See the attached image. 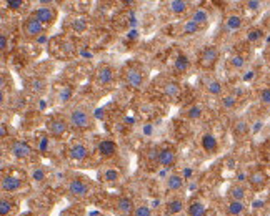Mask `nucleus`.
I'll return each instance as SVG.
<instances>
[{"label": "nucleus", "instance_id": "1", "mask_svg": "<svg viewBox=\"0 0 270 216\" xmlns=\"http://www.w3.org/2000/svg\"><path fill=\"white\" fill-rule=\"evenodd\" d=\"M69 125L73 130H89L93 125V117L84 108H73L69 113Z\"/></svg>", "mask_w": 270, "mask_h": 216}, {"label": "nucleus", "instance_id": "2", "mask_svg": "<svg viewBox=\"0 0 270 216\" xmlns=\"http://www.w3.org/2000/svg\"><path fill=\"white\" fill-rule=\"evenodd\" d=\"M217 60H219V49L214 45L205 47L199 55V63H200L202 69H205V70L214 69L215 63H217Z\"/></svg>", "mask_w": 270, "mask_h": 216}, {"label": "nucleus", "instance_id": "3", "mask_svg": "<svg viewBox=\"0 0 270 216\" xmlns=\"http://www.w3.org/2000/svg\"><path fill=\"white\" fill-rule=\"evenodd\" d=\"M10 153H12V157H15L18 160H27V158H30L33 155V148L30 146L29 141L15 140L10 145Z\"/></svg>", "mask_w": 270, "mask_h": 216}, {"label": "nucleus", "instance_id": "4", "mask_svg": "<svg viewBox=\"0 0 270 216\" xmlns=\"http://www.w3.org/2000/svg\"><path fill=\"white\" fill-rule=\"evenodd\" d=\"M67 191H69L72 197H77V198H85L87 195L90 193V183H87L85 180H80V178H73L69 181L67 185Z\"/></svg>", "mask_w": 270, "mask_h": 216}, {"label": "nucleus", "instance_id": "5", "mask_svg": "<svg viewBox=\"0 0 270 216\" xmlns=\"http://www.w3.org/2000/svg\"><path fill=\"white\" fill-rule=\"evenodd\" d=\"M44 32H45V27L38 22L35 15H32V17H29V18L25 20V24H24V33H25V37H29V38H38V37L44 35Z\"/></svg>", "mask_w": 270, "mask_h": 216}, {"label": "nucleus", "instance_id": "6", "mask_svg": "<svg viewBox=\"0 0 270 216\" xmlns=\"http://www.w3.org/2000/svg\"><path fill=\"white\" fill-rule=\"evenodd\" d=\"M33 15L37 17V20L44 27H50L57 18V10L53 9V7L45 5V7H38V9L33 12Z\"/></svg>", "mask_w": 270, "mask_h": 216}, {"label": "nucleus", "instance_id": "7", "mask_svg": "<svg viewBox=\"0 0 270 216\" xmlns=\"http://www.w3.org/2000/svg\"><path fill=\"white\" fill-rule=\"evenodd\" d=\"M124 78H125V83L130 87V89L139 90L142 89L144 85V73H142L139 69H133V67H129L124 73Z\"/></svg>", "mask_w": 270, "mask_h": 216}, {"label": "nucleus", "instance_id": "8", "mask_svg": "<svg viewBox=\"0 0 270 216\" xmlns=\"http://www.w3.org/2000/svg\"><path fill=\"white\" fill-rule=\"evenodd\" d=\"M115 78V70L112 69L110 65H102L95 73V82L100 87H105V85H110Z\"/></svg>", "mask_w": 270, "mask_h": 216}, {"label": "nucleus", "instance_id": "9", "mask_svg": "<svg viewBox=\"0 0 270 216\" xmlns=\"http://www.w3.org/2000/svg\"><path fill=\"white\" fill-rule=\"evenodd\" d=\"M47 126H49V132L52 137H55V138H60V137H64V135L67 133V130H69V123L64 120V118H52L49 123H47Z\"/></svg>", "mask_w": 270, "mask_h": 216}, {"label": "nucleus", "instance_id": "10", "mask_svg": "<svg viewBox=\"0 0 270 216\" xmlns=\"http://www.w3.org/2000/svg\"><path fill=\"white\" fill-rule=\"evenodd\" d=\"M175 160H177V155H175L172 146H164V148H162L160 157H159V165L162 168H165V170L172 168L175 165Z\"/></svg>", "mask_w": 270, "mask_h": 216}, {"label": "nucleus", "instance_id": "11", "mask_svg": "<svg viewBox=\"0 0 270 216\" xmlns=\"http://www.w3.org/2000/svg\"><path fill=\"white\" fill-rule=\"evenodd\" d=\"M135 205L133 203V200L130 197H127V195H124V197H119L117 201H115V210L120 213V214H124V216H132L133 210H135Z\"/></svg>", "mask_w": 270, "mask_h": 216}, {"label": "nucleus", "instance_id": "12", "mask_svg": "<svg viewBox=\"0 0 270 216\" xmlns=\"http://www.w3.org/2000/svg\"><path fill=\"white\" fill-rule=\"evenodd\" d=\"M0 188L5 193H13L22 188V180H18L17 177H12V175H4L2 181H0Z\"/></svg>", "mask_w": 270, "mask_h": 216}, {"label": "nucleus", "instance_id": "13", "mask_svg": "<svg viewBox=\"0 0 270 216\" xmlns=\"http://www.w3.org/2000/svg\"><path fill=\"white\" fill-rule=\"evenodd\" d=\"M117 150H119L117 143L113 140H109V138L100 140V143L97 145V152L100 153V157H104V158L113 157V155L117 153Z\"/></svg>", "mask_w": 270, "mask_h": 216}, {"label": "nucleus", "instance_id": "14", "mask_svg": "<svg viewBox=\"0 0 270 216\" xmlns=\"http://www.w3.org/2000/svg\"><path fill=\"white\" fill-rule=\"evenodd\" d=\"M69 157L73 161H84L87 157H89V148H87L84 143H75L69 148Z\"/></svg>", "mask_w": 270, "mask_h": 216}, {"label": "nucleus", "instance_id": "15", "mask_svg": "<svg viewBox=\"0 0 270 216\" xmlns=\"http://www.w3.org/2000/svg\"><path fill=\"white\" fill-rule=\"evenodd\" d=\"M242 25H244V18H242V15H239V13H230V15H227L225 18L227 32H230V33L239 32L242 29Z\"/></svg>", "mask_w": 270, "mask_h": 216}, {"label": "nucleus", "instance_id": "16", "mask_svg": "<svg viewBox=\"0 0 270 216\" xmlns=\"http://www.w3.org/2000/svg\"><path fill=\"white\" fill-rule=\"evenodd\" d=\"M184 183H185L184 177L173 173V175H168V178L165 181V188H167V191H180L182 188H184Z\"/></svg>", "mask_w": 270, "mask_h": 216}, {"label": "nucleus", "instance_id": "17", "mask_svg": "<svg viewBox=\"0 0 270 216\" xmlns=\"http://www.w3.org/2000/svg\"><path fill=\"white\" fill-rule=\"evenodd\" d=\"M190 20H194V22L200 27H205L208 22H210V13H208V10L204 9V7H199V9H195L192 12Z\"/></svg>", "mask_w": 270, "mask_h": 216}, {"label": "nucleus", "instance_id": "18", "mask_svg": "<svg viewBox=\"0 0 270 216\" xmlns=\"http://www.w3.org/2000/svg\"><path fill=\"white\" fill-rule=\"evenodd\" d=\"M248 183L254 188H257V190H260V188H264L267 185V175L262 170H255L248 175Z\"/></svg>", "mask_w": 270, "mask_h": 216}, {"label": "nucleus", "instance_id": "19", "mask_svg": "<svg viewBox=\"0 0 270 216\" xmlns=\"http://www.w3.org/2000/svg\"><path fill=\"white\" fill-rule=\"evenodd\" d=\"M202 148L207 152V153H214V152H217V148H219V140L214 137L212 133H204L202 135Z\"/></svg>", "mask_w": 270, "mask_h": 216}, {"label": "nucleus", "instance_id": "20", "mask_svg": "<svg viewBox=\"0 0 270 216\" xmlns=\"http://www.w3.org/2000/svg\"><path fill=\"white\" fill-rule=\"evenodd\" d=\"M187 214L188 216H207V206L199 200H194L187 206Z\"/></svg>", "mask_w": 270, "mask_h": 216}, {"label": "nucleus", "instance_id": "21", "mask_svg": "<svg viewBox=\"0 0 270 216\" xmlns=\"http://www.w3.org/2000/svg\"><path fill=\"white\" fill-rule=\"evenodd\" d=\"M245 203L244 201H237V200H230L227 203V213L230 216H242L245 213Z\"/></svg>", "mask_w": 270, "mask_h": 216}, {"label": "nucleus", "instance_id": "22", "mask_svg": "<svg viewBox=\"0 0 270 216\" xmlns=\"http://www.w3.org/2000/svg\"><path fill=\"white\" fill-rule=\"evenodd\" d=\"M167 211L170 214H179L185 210V201L182 198H170L167 201Z\"/></svg>", "mask_w": 270, "mask_h": 216}, {"label": "nucleus", "instance_id": "23", "mask_svg": "<svg viewBox=\"0 0 270 216\" xmlns=\"http://www.w3.org/2000/svg\"><path fill=\"white\" fill-rule=\"evenodd\" d=\"M188 69H190V60H188V57L184 55V53L173 60V70L177 73H185Z\"/></svg>", "mask_w": 270, "mask_h": 216}, {"label": "nucleus", "instance_id": "24", "mask_svg": "<svg viewBox=\"0 0 270 216\" xmlns=\"http://www.w3.org/2000/svg\"><path fill=\"white\" fill-rule=\"evenodd\" d=\"M228 197H230V200H237V201H244V198L247 197V190L244 185H234L228 188Z\"/></svg>", "mask_w": 270, "mask_h": 216}, {"label": "nucleus", "instance_id": "25", "mask_svg": "<svg viewBox=\"0 0 270 216\" xmlns=\"http://www.w3.org/2000/svg\"><path fill=\"white\" fill-rule=\"evenodd\" d=\"M188 9V2L185 0H172V2H168V10L175 15H182L184 12H187Z\"/></svg>", "mask_w": 270, "mask_h": 216}, {"label": "nucleus", "instance_id": "26", "mask_svg": "<svg viewBox=\"0 0 270 216\" xmlns=\"http://www.w3.org/2000/svg\"><path fill=\"white\" fill-rule=\"evenodd\" d=\"M265 35V32L260 29V27H252L250 30L247 32V35H245V40L248 44H255V42H259V40H262Z\"/></svg>", "mask_w": 270, "mask_h": 216}, {"label": "nucleus", "instance_id": "27", "mask_svg": "<svg viewBox=\"0 0 270 216\" xmlns=\"http://www.w3.org/2000/svg\"><path fill=\"white\" fill-rule=\"evenodd\" d=\"M104 180L107 183H115V181L120 180V170L115 166H109L104 170Z\"/></svg>", "mask_w": 270, "mask_h": 216}, {"label": "nucleus", "instance_id": "28", "mask_svg": "<svg viewBox=\"0 0 270 216\" xmlns=\"http://www.w3.org/2000/svg\"><path fill=\"white\" fill-rule=\"evenodd\" d=\"M13 211H15V203L12 200L2 198V201H0V216H10Z\"/></svg>", "mask_w": 270, "mask_h": 216}, {"label": "nucleus", "instance_id": "29", "mask_svg": "<svg viewBox=\"0 0 270 216\" xmlns=\"http://www.w3.org/2000/svg\"><path fill=\"white\" fill-rule=\"evenodd\" d=\"M205 90L210 93V95L219 97L222 93V90H224V87H222V83L219 82V80H208V82L205 83Z\"/></svg>", "mask_w": 270, "mask_h": 216}, {"label": "nucleus", "instance_id": "30", "mask_svg": "<svg viewBox=\"0 0 270 216\" xmlns=\"http://www.w3.org/2000/svg\"><path fill=\"white\" fill-rule=\"evenodd\" d=\"M202 30V27L197 25L194 22V20H187L182 27V35H195V33H199Z\"/></svg>", "mask_w": 270, "mask_h": 216}, {"label": "nucleus", "instance_id": "31", "mask_svg": "<svg viewBox=\"0 0 270 216\" xmlns=\"http://www.w3.org/2000/svg\"><path fill=\"white\" fill-rule=\"evenodd\" d=\"M247 132H250V125L247 123L245 120H237L234 123V133L235 135H239V137H242V135H245Z\"/></svg>", "mask_w": 270, "mask_h": 216}, {"label": "nucleus", "instance_id": "32", "mask_svg": "<svg viewBox=\"0 0 270 216\" xmlns=\"http://www.w3.org/2000/svg\"><path fill=\"white\" fill-rule=\"evenodd\" d=\"M30 180L33 181H37V183H42V181L47 180V173L42 166H35V168H32V171H30Z\"/></svg>", "mask_w": 270, "mask_h": 216}, {"label": "nucleus", "instance_id": "33", "mask_svg": "<svg viewBox=\"0 0 270 216\" xmlns=\"http://www.w3.org/2000/svg\"><path fill=\"white\" fill-rule=\"evenodd\" d=\"M45 87H47V82L44 78H33L32 82H30V89L32 92H35V93H42L45 90Z\"/></svg>", "mask_w": 270, "mask_h": 216}, {"label": "nucleus", "instance_id": "34", "mask_svg": "<svg viewBox=\"0 0 270 216\" xmlns=\"http://www.w3.org/2000/svg\"><path fill=\"white\" fill-rule=\"evenodd\" d=\"M202 113H204V110H202L200 105H192L187 110V117L190 120H199V118H202Z\"/></svg>", "mask_w": 270, "mask_h": 216}, {"label": "nucleus", "instance_id": "35", "mask_svg": "<svg viewBox=\"0 0 270 216\" xmlns=\"http://www.w3.org/2000/svg\"><path fill=\"white\" fill-rule=\"evenodd\" d=\"M164 92H165V95H168V97H177L179 93H180V87L175 83V82H168L164 87Z\"/></svg>", "mask_w": 270, "mask_h": 216}, {"label": "nucleus", "instance_id": "36", "mask_svg": "<svg viewBox=\"0 0 270 216\" xmlns=\"http://www.w3.org/2000/svg\"><path fill=\"white\" fill-rule=\"evenodd\" d=\"M230 67L235 70H242L245 67V57L244 55H234L230 58Z\"/></svg>", "mask_w": 270, "mask_h": 216}, {"label": "nucleus", "instance_id": "37", "mask_svg": "<svg viewBox=\"0 0 270 216\" xmlns=\"http://www.w3.org/2000/svg\"><path fill=\"white\" fill-rule=\"evenodd\" d=\"M222 106L225 108V110H232V108L237 105V97L235 95H225V97H222Z\"/></svg>", "mask_w": 270, "mask_h": 216}, {"label": "nucleus", "instance_id": "38", "mask_svg": "<svg viewBox=\"0 0 270 216\" xmlns=\"http://www.w3.org/2000/svg\"><path fill=\"white\" fill-rule=\"evenodd\" d=\"M132 216H152V210H150V206H147V205H139V206H135Z\"/></svg>", "mask_w": 270, "mask_h": 216}, {"label": "nucleus", "instance_id": "39", "mask_svg": "<svg viewBox=\"0 0 270 216\" xmlns=\"http://www.w3.org/2000/svg\"><path fill=\"white\" fill-rule=\"evenodd\" d=\"M72 29L75 30L77 33H80V32H84L85 29H87V20L85 18H73V22H72Z\"/></svg>", "mask_w": 270, "mask_h": 216}, {"label": "nucleus", "instance_id": "40", "mask_svg": "<svg viewBox=\"0 0 270 216\" xmlns=\"http://www.w3.org/2000/svg\"><path fill=\"white\" fill-rule=\"evenodd\" d=\"M5 5H7V9H10V10H20L25 7V2H22V0H7Z\"/></svg>", "mask_w": 270, "mask_h": 216}, {"label": "nucleus", "instance_id": "41", "mask_svg": "<svg viewBox=\"0 0 270 216\" xmlns=\"http://www.w3.org/2000/svg\"><path fill=\"white\" fill-rule=\"evenodd\" d=\"M70 98H72V90L69 87H62V90L59 93V100L60 102H69Z\"/></svg>", "mask_w": 270, "mask_h": 216}, {"label": "nucleus", "instance_id": "42", "mask_svg": "<svg viewBox=\"0 0 270 216\" xmlns=\"http://www.w3.org/2000/svg\"><path fill=\"white\" fill-rule=\"evenodd\" d=\"M264 120H255L254 123L250 125V132H252V135H257V133H260L262 130H264Z\"/></svg>", "mask_w": 270, "mask_h": 216}, {"label": "nucleus", "instance_id": "43", "mask_svg": "<svg viewBox=\"0 0 270 216\" xmlns=\"http://www.w3.org/2000/svg\"><path fill=\"white\" fill-rule=\"evenodd\" d=\"M259 100L264 105H270V89H264L259 93Z\"/></svg>", "mask_w": 270, "mask_h": 216}, {"label": "nucleus", "instance_id": "44", "mask_svg": "<svg viewBox=\"0 0 270 216\" xmlns=\"http://www.w3.org/2000/svg\"><path fill=\"white\" fill-rule=\"evenodd\" d=\"M245 7L248 10H260L262 7H264V4L259 2V0H250V2H245Z\"/></svg>", "mask_w": 270, "mask_h": 216}, {"label": "nucleus", "instance_id": "45", "mask_svg": "<svg viewBox=\"0 0 270 216\" xmlns=\"http://www.w3.org/2000/svg\"><path fill=\"white\" fill-rule=\"evenodd\" d=\"M159 157H160L159 148H152V150L148 152V160H150L152 163H159Z\"/></svg>", "mask_w": 270, "mask_h": 216}, {"label": "nucleus", "instance_id": "46", "mask_svg": "<svg viewBox=\"0 0 270 216\" xmlns=\"http://www.w3.org/2000/svg\"><path fill=\"white\" fill-rule=\"evenodd\" d=\"M38 150L42 153H47V150H49V138L47 137H42L38 140Z\"/></svg>", "mask_w": 270, "mask_h": 216}, {"label": "nucleus", "instance_id": "47", "mask_svg": "<svg viewBox=\"0 0 270 216\" xmlns=\"http://www.w3.org/2000/svg\"><path fill=\"white\" fill-rule=\"evenodd\" d=\"M255 78V70H247V72H244V75H242V80L247 83V82H252V80Z\"/></svg>", "mask_w": 270, "mask_h": 216}, {"label": "nucleus", "instance_id": "48", "mask_svg": "<svg viewBox=\"0 0 270 216\" xmlns=\"http://www.w3.org/2000/svg\"><path fill=\"white\" fill-rule=\"evenodd\" d=\"M192 175H194V170L190 166H185L184 171H182V177H184V180H192Z\"/></svg>", "mask_w": 270, "mask_h": 216}, {"label": "nucleus", "instance_id": "49", "mask_svg": "<svg viewBox=\"0 0 270 216\" xmlns=\"http://www.w3.org/2000/svg\"><path fill=\"white\" fill-rule=\"evenodd\" d=\"M235 180H237V183L242 185L245 180H248V175H247L245 171H239V173H237V177H235Z\"/></svg>", "mask_w": 270, "mask_h": 216}, {"label": "nucleus", "instance_id": "50", "mask_svg": "<svg viewBox=\"0 0 270 216\" xmlns=\"http://www.w3.org/2000/svg\"><path fill=\"white\" fill-rule=\"evenodd\" d=\"M127 38H129V40H137L139 38V30L137 29H130L129 33H127Z\"/></svg>", "mask_w": 270, "mask_h": 216}, {"label": "nucleus", "instance_id": "51", "mask_svg": "<svg viewBox=\"0 0 270 216\" xmlns=\"http://www.w3.org/2000/svg\"><path fill=\"white\" fill-rule=\"evenodd\" d=\"M5 49H7V35L2 33V35H0V50H5Z\"/></svg>", "mask_w": 270, "mask_h": 216}, {"label": "nucleus", "instance_id": "52", "mask_svg": "<svg viewBox=\"0 0 270 216\" xmlns=\"http://www.w3.org/2000/svg\"><path fill=\"white\" fill-rule=\"evenodd\" d=\"M93 117H95V118H104L105 117V110H104V108H97L95 113H93Z\"/></svg>", "mask_w": 270, "mask_h": 216}, {"label": "nucleus", "instance_id": "53", "mask_svg": "<svg viewBox=\"0 0 270 216\" xmlns=\"http://www.w3.org/2000/svg\"><path fill=\"white\" fill-rule=\"evenodd\" d=\"M0 137H2V138L7 137V125H5V123L0 125Z\"/></svg>", "mask_w": 270, "mask_h": 216}, {"label": "nucleus", "instance_id": "54", "mask_svg": "<svg viewBox=\"0 0 270 216\" xmlns=\"http://www.w3.org/2000/svg\"><path fill=\"white\" fill-rule=\"evenodd\" d=\"M199 188V185H197V181H194V180H190V186H188V190L190 191H194V190H197Z\"/></svg>", "mask_w": 270, "mask_h": 216}, {"label": "nucleus", "instance_id": "55", "mask_svg": "<svg viewBox=\"0 0 270 216\" xmlns=\"http://www.w3.org/2000/svg\"><path fill=\"white\" fill-rule=\"evenodd\" d=\"M262 206H264V201H260V200L254 201V208H262Z\"/></svg>", "mask_w": 270, "mask_h": 216}, {"label": "nucleus", "instance_id": "56", "mask_svg": "<svg viewBox=\"0 0 270 216\" xmlns=\"http://www.w3.org/2000/svg\"><path fill=\"white\" fill-rule=\"evenodd\" d=\"M38 42H40V44H45V42H47V37H45V33H44L42 37H38Z\"/></svg>", "mask_w": 270, "mask_h": 216}, {"label": "nucleus", "instance_id": "57", "mask_svg": "<svg viewBox=\"0 0 270 216\" xmlns=\"http://www.w3.org/2000/svg\"><path fill=\"white\" fill-rule=\"evenodd\" d=\"M82 57H85V58H87V57H92V53L87 52V50H84V52H82Z\"/></svg>", "mask_w": 270, "mask_h": 216}, {"label": "nucleus", "instance_id": "58", "mask_svg": "<svg viewBox=\"0 0 270 216\" xmlns=\"http://www.w3.org/2000/svg\"><path fill=\"white\" fill-rule=\"evenodd\" d=\"M268 153H270V145H268Z\"/></svg>", "mask_w": 270, "mask_h": 216}]
</instances>
